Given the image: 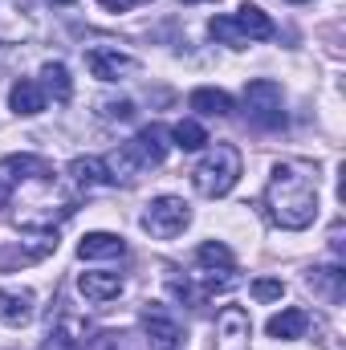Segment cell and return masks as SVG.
I'll use <instances>...</instances> for the list:
<instances>
[{
	"mask_svg": "<svg viewBox=\"0 0 346 350\" xmlns=\"http://www.w3.org/2000/svg\"><path fill=\"white\" fill-rule=\"evenodd\" d=\"M265 208H269L273 224H281L289 232L310 228L318 216V179L302 163H277L269 187H265Z\"/></svg>",
	"mask_w": 346,
	"mask_h": 350,
	"instance_id": "cell-1",
	"label": "cell"
},
{
	"mask_svg": "<svg viewBox=\"0 0 346 350\" xmlns=\"http://www.w3.org/2000/svg\"><path fill=\"white\" fill-rule=\"evenodd\" d=\"M237 179H241V151H237L232 143H216V147L196 163V172H191L196 191L208 196V200L228 196V191L237 187Z\"/></svg>",
	"mask_w": 346,
	"mask_h": 350,
	"instance_id": "cell-2",
	"label": "cell"
},
{
	"mask_svg": "<svg viewBox=\"0 0 346 350\" xmlns=\"http://www.w3.org/2000/svg\"><path fill=\"white\" fill-rule=\"evenodd\" d=\"M245 110L261 131L285 126V98H281V86L269 82V78H257V82L245 86Z\"/></svg>",
	"mask_w": 346,
	"mask_h": 350,
	"instance_id": "cell-3",
	"label": "cell"
},
{
	"mask_svg": "<svg viewBox=\"0 0 346 350\" xmlns=\"http://www.w3.org/2000/svg\"><path fill=\"white\" fill-rule=\"evenodd\" d=\"M187 220H191V212H187V204H183L179 196H159V200L147 204L143 228H147L151 237H159V241H172V237H179V232L187 228Z\"/></svg>",
	"mask_w": 346,
	"mask_h": 350,
	"instance_id": "cell-4",
	"label": "cell"
},
{
	"mask_svg": "<svg viewBox=\"0 0 346 350\" xmlns=\"http://www.w3.org/2000/svg\"><path fill=\"white\" fill-rule=\"evenodd\" d=\"M253 322L241 306H224L216 318V350H249Z\"/></svg>",
	"mask_w": 346,
	"mask_h": 350,
	"instance_id": "cell-5",
	"label": "cell"
},
{
	"mask_svg": "<svg viewBox=\"0 0 346 350\" xmlns=\"http://www.w3.org/2000/svg\"><path fill=\"white\" fill-rule=\"evenodd\" d=\"M86 66L98 82H118V78H131L139 70V62L127 57V53H118V49H90Z\"/></svg>",
	"mask_w": 346,
	"mask_h": 350,
	"instance_id": "cell-6",
	"label": "cell"
},
{
	"mask_svg": "<svg viewBox=\"0 0 346 350\" xmlns=\"http://www.w3.org/2000/svg\"><path fill=\"white\" fill-rule=\"evenodd\" d=\"M143 326H147V338L159 350H179L183 330H179V322H175L172 314H163L159 306H147V310H143Z\"/></svg>",
	"mask_w": 346,
	"mask_h": 350,
	"instance_id": "cell-7",
	"label": "cell"
},
{
	"mask_svg": "<svg viewBox=\"0 0 346 350\" xmlns=\"http://www.w3.org/2000/svg\"><path fill=\"white\" fill-rule=\"evenodd\" d=\"M78 289H82V297L90 306H106V301H114L122 293V281H118V273H82Z\"/></svg>",
	"mask_w": 346,
	"mask_h": 350,
	"instance_id": "cell-8",
	"label": "cell"
},
{
	"mask_svg": "<svg viewBox=\"0 0 346 350\" xmlns=\"http://www.w3.org/2000/svg\"><path fill=\"white\" fill-rule=\"evenodd\" d=\"M122 253H127V245H122V237H114V232H86L82 245H78V257H82V261H114V257H122Z\"/></svg>",
	"mask_w": 346,
	"mask_h": 350,
	"instance_id": "cell-9",
	"label": "cell"
},
{
	"mask_svg": "<svg viewBox=\"0 0 346 350\" xmlns=\"http://www.w3.org/2000/svg\"><path fill=\"white\" fill-rule=\"evenodd\" d=\"M310 289L338 306L346 297V269L343 265H322V269H314V273H310Z\"/></svg>",
	"mask_w": 346,
	"mask_h": 350,
	"instance_id": "cell-10",
	"label": "cell"
},
{
	"mask_svg": "<svg viewBox=\"0 0 346 350\" xmlns=\"http://www.w3.org/2000/svg\"><path fill=\"white\" fill-rule=\"evenodd\" d=\"M306 326H310V314L293 306V310H281V314H273L265 330H269V338H281V342H293V338H302V334H306Z\"/></svg>",
	"mask_w": 346,
	"mask_h": 350,
	"instance_id": "cell-11",
	"label": "cell"
},
{
	"mask_svg": "<svg viewBox=\"0 0 346 350\" xmlns=\"http://www.w3.org/2000/svg\"><path fill=\"white\" fill-rule=\"evenodd\" d=\"M232 25L241 29L245 41H265V37H273V21L265 16V8H257V4H241L237 16H232Z\"/></svg>",
	"mask_w": 346,
	"mask_h": 350,
	"instance_id": "cell-12",
	"label": "cell"
},
{
	"mask_svg": "<svg viewBox=\"0 0 346 350\" xmlns=\"http://www.w3.org/2000/svg\"><path fill=\"white\" fill-rule=\"evenodd\" d=\"M0 172L12 183L16 179H53V167L45 159H37V155H8V159H0Z\"/></svg>",
	"mask_w": 346,
	"mask_h": 350,
	"instance_id": "cell-13",
	"label": "cell"
},
{
	"mask_svg": "<svg viewBox=\"0 0 346 350\" xmlns=\"http://www.w3.org/2000/svg\"><path fill=\"white\" fill-rule=\"evenodd\" d=\"M29 318H33V293L0 289V322H8V326H25Z\"/></svg>",
	"mask_w": 346,
	"mask_h": 350,
	"instance_id": "cell-14",
	"label": "cell"
},
{
	"mask_svg": "<svg viewBox=\"0 0 346 350\" xmlns=\"http://www.w3.org/2000/svg\"><path fill=\"white\" fill-rule=\"evenodd\" d=\"M8 106H12L16 114H25V118H29V114H41V110H45V90L25 78V82H16V86H12Z\"/></svg>",
	"mask_w": 346,
	"mask_h": 350,
	"instance_id": "cell-15",
	"label": "cell"
},
{
	"mask_svg": "<svg viewBox=\"0 0 346 350\" xmlns=\"http://www.w3.org/2000/svg\"><path fill=\"white\" fill-rule=\"evenodd\" d=\"M191 110L196 114H208V118H224V114H232V98L224 94V90H191Z\"/></svg>",
	"mask_w": 346,
	"mask_h": 350,
	"instance_id": "cell-16",
	"label": "cell"
},
{
	"mask_svg": "<svg viewBox=\"0 0 346 350\" xmlns=\"http://www.w3.org/2000/svg\"><path fill=\"white\" fill-rule=\"evenodd\" d=\"M41 78H45V86H41V90H49L57 102H70V94H74V82H70V70H66L62 62H49V66L41 70Z\"/></svg>",
	"mask_w": 346,
	"mask_h": 350,
	"instance_id": "cell-17",
	"label": "cell"
},
{
	"mask_svg": "<svg viewBox=\"0 0 346 350\" xmlns=\"http://www.w3.org/2000/svg\"><path fill=\"white\" fill-rule=\"evenodd\" d=\"M70 175H74V183H82V187L110 183V175H106V163H102V159H74V163H70Z\"/></svg>",
	"mask_w": 346,
	"mask_h": 350,
	"instance_id": "cell-18",
	"label": "cell"
},
{
	"mask_svg": "<svg viewBox=\"0 0 346 350\" xmlns=\"http://www.w3.org/2000/svg\"><path fill=\"white\" fill-rule=\"evenodd\" d=\"M172 139H175V147H179V151H200V147L208 143V131H204L200 122L183 118V122H179V126L172 131Z\"/></svg>",
	"mask_w": 346,
	"mask_h": 350,
	"instance_id": "cell-19",
	"label": "cell"
},
{
	"mask_svg": "<svg viewBox=\"0 0 346 350\" xmlns=\"http://www.w3.org/2000/svg\"><path fill=\"white\" fill-rule=\"evenodd\" d=\"M196 261L204 265L208 273H212V269H232V253H228V245H220V241H208V245H200Z\"/></svg>",
	"mask_w": 346,
	"mask_h": 350,
	"instance_id": "cell-20",
	"label": "cell"
},
{
	"mask_svg": "<svg viewBox=\"0 0 346 350\" xmlns=\"http://www.w3.org/2000/svg\"><path fill=\"white\" fill-rule=\"evenodd\" d=\"M208 33H212L216 41H224V45H232V49H241V45H245V37H241V29L232 25V16H212V25H208Z\"/></svg>",
	"mask_w": 346,
	"mask_h": 350,
	"instance_id": "cell-21",
	"label": "cell"
},
{
	"mask_svg": "<svg viewBox=\"0 0 346 350\" xmlns=\"http://www.w3.org/2000/svg\"><path fill=\"white\" fill-rule=\"evenodd\" d=\"M82 342H86V350H135V342L127 334H114V330H102V334L82 338Z\"/></svg>",
	"mask_w": 346,
	"mask_h": 350,
	"instance_id": "cell-22",
	"label": "cell"
},
{
	"mask_svg": "<svg viewBox=\"0 0 346 350\" xmlns=\"http://www.w3.org/2000/svg\"><path fill=\"white\" fill-rule=\"evenodd\" d=\"M281 293H285V285H281V281H273V277L253 281V297H257V301H277Z\"/></svg>",
	"mask_w": 346,
	"mask_h": 350,
	"instance_id": "cell-23",
	"label": "cell"
},
{
	"mask_svg": "<svg viewBox=\"0 0 346 350\" xmlns=\"http://www.w3.org/2000/svg\"><path fill=\"white\" fill-rule=\"evenodd\" d=\"M102 114H106V118H131L135 106H131L127 98H118V102H102Z\"/></svg>",
	"mask_w": 346,
	"mask_h": 350,
	"instance_id": "cell-24",
	"label": "cell"
},
{
	"mask_svg": "<svg viewBox=\"0 0 346 350\" xmlns=\"http://www.w3.org/2000/svg\"><path fill=\"white\" fill-rule=\"evenodd\" d=\"M102 8H110V12H127V8H139V4H151V0H98Z\"/></svg>",
	"mask_w": 346,
	"mask_h": 350,
	"instance_id": "cell-25",
	"label": "cell"
},
{
	"mask_svg": "<svg viewBox=\"0 0 346 350\" xmlns=\"http://www.w3.org/2000/svg\"><path fill=\"white\" fill-rule=\"evenodd\" d=\"M8 196H12V179H8V175L0 172V204H4Z\"/></svg>",
	"mask_w": 346,
	"mask_h": 350,
	"instance_id": "cell-26",
	"label": "cell"
},
{
	"mask_svg": "<svg viewBox=\"0 0 346 350\" xmlns=\"http://www.w3.org/2000/svg\"><path fill=\"white\" fill-rule=\"evenodd\" d=\"M53 4H74V0H53Z\"/></svg>",
	"mask_w": 346,
	"mask_h": 350,
	"instance_id": "cell-27",
	"label": "cell"
},
{
	"mask_svg": "<svg viewBox=\"0 0 346 350\" xmlns=\"http://www.w3.org/2000/svg\"><path fill=\"white\" fill-rule=\"evenodd\" d=\"M183 4H200V0H183Z\"/></svg>",
	"mask_w": 346,
	"mask_h": 350,
	"instance_id": "cell-28",
	"label": "cell"
},
{
	"mask_svg": "<svg viewBox=\"0 0 346 350\" xmlns=\"http://www.w3.org/2000/svg\"><path fill=\"white\" fill-rule=\"evenodd\" d=\"M293 4H297V0H293Z\"/></svg>",
	"mask_w": 346,
	"mask_h": 350,
	"instance_id": "cell-29",
	"label": "cell"
}]
</instances>
